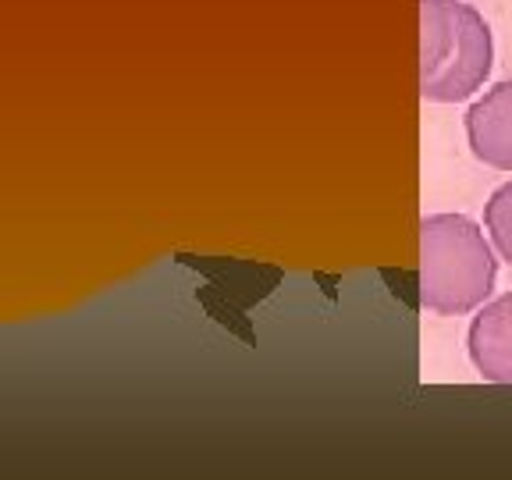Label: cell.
Instances as JSON below:
<instances>
[{
	"mask_svg": "<svg viewBox=\"0 0 512 480\" xmlns=\"http://www.w3.org/2000/svg\"><path fill=\"white\" fill-rule=\"evenodd\" d=\"M484 228H488L498 256L512 267V182L491 192L488 207H484Z\"/></svg>",
	"mask_w": 512,
	"mask_h": 480,
	"instance_id": "cell-5",
	"label": "cell"
},
{
	"mask_svg": "<svg viewBox=\"0 0 512 480\" xmlns=\"http://www.w3.org/2000/svg\"><path fill=\"white\" fill-rule=\"evenodd\" d=\"M466 139L488 168L512 171V79L491 86L466 111Z\"/></svg>",
	"mask_w": 512,
	"mask_h": 480,
	"instance_id": "cell-3",
	"label": "cell"
},
{
	"mask_svg": "<svg viewBox=\"0 0 512 480\" xmlns=\"http://www.w3.org/2000/svg\"><path fill=\"white\" fill-rule=\"evenodd\" d=\"M491 235L463 214H431L420 224V306L463 317L495 292L498 260Z\"/></svg>",
	"mask_w": 512,
	"mask_h": 480,
	"instance_id": "cell-1",
	"label": "cell"
},
{
	"mask_svg": "<svg viewBox=\"0 0 512 480\" xmlns=\"http://www.w3.org/2000/svg\"><path fill=\"white\" fill-rule=\"evenodd\" d=\"M495 43L477 8L420 0V96L431 104L470 100L491 75Z\"/></svg>",
	"mask_w": 512,
	"mask_h": 480,
	"instance_id": "cell-2",
	"label": "cell"
},
{
	"mask_svg": "<svg viewBox=\"0 0 512 480\" xmlns=\"http://www.w3.org/2000/svg\"><path fill=\"white\" fill-rule=\"evenodd\" d=\"M466 345H470V360L484 381L512 384V292L480 306Z\"/></svg>",
	"mask_w": 512,
	"mask_h": 480,
	"instance_id": "cell-4",
	"label": "cell"
}]
</instances>
